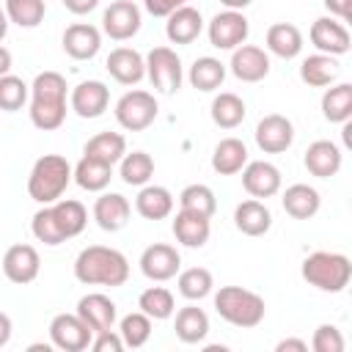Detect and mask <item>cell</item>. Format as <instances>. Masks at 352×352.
<instances>
[{"label": "cell", "mask_w": 352, "mask_h": 352, "mask_svg": "<svg viewBox=\"0 0 352 352\" xmlns=\"http://www.w3.org/2000/svg\"><path fill=\"white\" fill-rule=\"evenodd\" d=\"M8 25H11V22H8V14H6V8L0 6V41H3L6 33H8Z\"/></svg>", "instance_id": "cell-55"}, {"label": "cell", "mask_w": 352, "mask_h": 352, "mask_svg": "<svg viewBox=\"0 0 352 352\" xmlns=\"http://www.w3.org/2000/svg\"><path fill=\"white\" fill-rule=\"evenodd\" d=\"M118 176L124 184L129 187H143L151 182L154 176V160L151 154L146 151H132V154H124L121 162H118Z\"/></svg>", "instance_id": "cell-38"}, {"label": "cell", "mask_w": 352, "mask_h": 352, "mask_svg": "<svg viewBox=\"0 0 352 352\" xmlns=\"http://www.w3.org/2000/svg\"><path fill=\"white\" fill-rule=\"evenodd\" d=\"M212 217L206 214H198V212H187V209H179L176 217H173V236L179 245L184 248H204L209 242V234H212Z\"/></svg>", "instance_id": "cell-23"}, {"label": "cell", "mask_w": 352, "mask_h": 352, "mask_svg": "<svg viewBox=\"0 0 352 352\" xmlns=\"http://www.w3.org/2000/svg\"><path fill=\"white\" fill-rule=\"evenodd\" d=\"M176 286H179V294L190 302L195 300H204L212 294L214 289V278L206 267H190V270H179V278H176Z\"/></svg>", "instance_id": "cell-39"}, {"label": "cell", "mask_w": 352, "mask_h": 352, "mask_svg": "<svg viewBox=\"0 0 352 352\" xmlns=\"http://www.w3.org/2000/svg\"><path fill=\"white\" fill-rule=\"evenodd\" d=\"M38 270H41V256L33 245L16 242L3 253V275L16 286L33 283L38 278Z\"/></svg>", "instance_id": "cell-12"}, {"label": "cell", "mask_w": 352, "mask_h": 352, "mask_svg": "<svg viewBox=\"0 0 352 352\" xmlns=\"http://www.w3.org/2000/svg\"><path fill=\"white\" fill-rule=\"evenodd\" d=\"M182 6H187V0H143V8L151 16H168Z\"/></svg>", "instance_id": "cell-48"}, {"label": "cell", "mask_w": 352, "mask_h": 352, "mask_svg": "<svg viewBox=\"0 0 352 352\" xmlns=\"http://www.w3.org/2000/svg\"><path fill=\"white\" fill-rule=\"evenodd\" d=\"M280 204H283V209H286L289 217H294V220H311L319 212L322 198H319L316 187L300 182V184H292V187L283 190Z\"/></svg>", "instance_id": "cell-27"}, {"label": "cell", "mask_w": 352, "mask_h": 352, "mask_svg": "<svg viewBox=\"0 0 352 352\" xmlns=\"http://www.w3.org/2000/svg\"><path fill=\"white\" fill-rule=\"evenodd\" d=\"M275 349L278 352H308V344L302 338H283V341H278Z\"/></svg>", "instance_id": "cell-51"}, {"label": "cell", "mask_w": 352, "mask_h": 352, "mask_svg": "<svg viewBox=\"0 0 352 352\" xmlns=\"http://www.w3.org/2000/svg\"><path fill=\"white\" fill-rule=\"evenodd\" d=\"M82 154L94 157V160H102L107 165H118L121 157L126 154V138L121 132H99L85 143Z\"/></svg>", "instance_id": "cell-36"}, {"label": "cell", "mask_w": 352, "mask_h": 352, "mask_svg": "<svg viewBox=\"0 0 352 352\" xmlns=\"http://www.w3.org/2000/svg\"><path fill=\"white\" fill-rule=\"evenodd\" d=\"M179 270H182V256L168 242H154L140 253V272L154 283H165L176 278Z\"/></svg>", "instance_id": "cell-11"}, {"label": "cell", "mask_w": 352, "mask_h": 352, "mask_svg": "<svg viewBox=\"0 0 352 352\" xmlns=\"http://www.w3.org/2000/svg\"><path fill=\"white\" fill-rule=\"evenodd\" d=\"M66 77L60 72H38L30 85V121L41 132H52L66 121Z\"/></svg>", "instance_id": "cell-2"}, {"label": "cell", "mask_w": 352, "mask_h": 352, "mask_svg": "<svg viewBox=\"0 0 352 352\" xmlns=\"http://www.w3.org/2000/svg\"><path fill=\"white\" fill-rule=\"evenodd\" d=\"M253 135H256V146L264 154H283L294 143V124L280 113H270L256 124Z\"/></svg>", "instance_id": "cell-14"}, {"label": "cell", "mask_w": 352, "mask_h": 352, "mask_svg": "<svg viewBox=\"0 0 352 352\" xmlns=\"http://www.w3.org/2000/svg\"><path fill=\"white\" fill-rule=\"evenodd\" d=\"M30 231H33V236H36L38 242H44V245H50V248H55V245L66 242V236L60 234L58 220H55V214H52V206H50V204H44V206L33 214Z\"/></svg>", "instance_id": "cell-45"}, {"label": "cell", "mask_w": 352, "mask_h": 352, "mask_svg": "<svg viewBox=\"0 0 352 352\" xmlns=\"http://www.w3.org/2000/svg\"><path fill=\"white\" fill-rule=\"evenodd\" d=\"M118 336L124 341V346L129 349H140L148 338H151V319L143 311H132L118 322Z\"/></svg>", "instance_id": "cell-42"}, {"label": "cell", "mask_w": 352, "mask_h": 352, "mask_svg": "<svg viewBox=\"0 0 352 352\" xmlns=\"http://www.w3.org/2000/svg\"><path fill=\"white\" fill-rule=\"evenodd\" d=\"M72 182V165L60 154H44L33 162L28 176V195L36 204H55Z\"/></svg>", "instance_id": "cell-4"}, {"label": "cell", "mask_w": 352, "mask_h": 352, "mask_svg": "<svg viewBox=\"0 0 352 352\" xmlns=\"http://www.w3.org/2000/svg\"><path fill=\"white\" fill-rule=\"evenodd\" d=\"M143 25L140 8L132 0H113L104 14H102V30L104 36H110L113 41H126L132 38Z\"/></svg>", "instance_id": "cell-10"}, {"label": "cell", "mask_w": 352, "mask_h": 352, "mask_svg": "<svg viewBox=\"0 0 352 352\" xmlns=\"http://www.w3.org/2000/svg\"><path fill=\"white\" fill-rule=\"evenodd\" d=\"M28 96H30V85H28L22 77H16V74H11V72L0 77V110L16 113V110L25 107Z\"/></svg>", "instance_id": "cell-44"}, {"label": "cell", "mask_w": 352, "mask_h": 352, "mask_svg": "<svg viewBox=\"0 0 352 352\" xmlns=\"http://www.w3.org/2000/svg\"><path fill=\"white\" fill-rule=\"evenodd\" d=\"M11 63H14V60H11V52H8L6 47H0V77L11 72Z\"/></svg>", "instance_id": "cell-53"}, {"label": "cell", "mask_w": 352, "mask_h": 352, "mask_svg": "<svg viewBox=\"0 0 352 352\" xmlns=\"http://www.w3.org/2000/svg\"><path fill=\"white\" fill-rule=\"evenodd\" d=\"M11 333H14V324H11V316L0 311V346H6L11 341Z\"/></svg>", "instance_id": "cell-52"}, {"label": "cell", "mask_w": 352, "mask_h": 352, "mask_svg": "<svg viewBox=\"0 0 352 352\" xmlns=\"http://www.w3.org/2000/svg\"><path fill=\"white\" fill-rule=\"evenodd\" d=\"M107 74L121 85H138L146 77V58L132 47H116L110 50L104 60Z\"/></svg>", "instance_id": "cell-18"}, {"label": "cell", "mask_w": 352, "mask_h": 352, "mask_svg": "<svg viewBox=\"0 0 352 352\" xmlns=\"http://www.w3.org/2000/svg\"><path fill=\"white\" fill-rule=\"evenodd\" d=\"M146 77L154 85L157 94H176L182 88L184 80V69H182V58L176 55V50L170 47H154L146 55Z\"/></svg>", "instance_id": "cell-6"}, {"label": "cell", "mask_w": 352, "mask_h": 352, "mask_svg": "<svg viewBox=\"0 0 352 352\" xmlns=\"http://www.w3.org/2000/svg\"><path fill=\"white\" fill-rule=\"evenodd\" d=\"M63 52L74 60H91L102 50V30L88 22H74L63 30Z\"/></svg>", "instance_id": "cell-17"}, {"label": "cell", "mask_w": 352, "mask_h": 352, "mask_svg": "<svg viewBox=\"0 0 352 352\" xmlns=\"http://www.w3.org/2000/svg\"><path fill=\"white\" fill-rule=\"evenodd\" d=\"M234 226L245 236H264L272 228V212L258 198H248L234 209Z\"/></svg>", "instance_id": "cell-25"}, {"label": "cell", "mask_w": 352, "mask_h": 352, "mask_svg": "<svg viewBox=\"0 0 352 352\" xmlns=\"http://www.w3.org/2000/svg\"><path fill=\"white\" fill-rule=\"evenodd\" d=\"M74 314H77L94 333L110 330V327L116 324V319H118V308H116V302H113L107 294H102V292H91V294L80 297Z\"/></svg>", "instance_id": "cell-20"}, {"label": "cell", "mask_w": 352, "mask_h": 352, "mask_svg": "<svg viewBox=\"0 0 352 352\" xmlns=\"http://www.w3.org/2000/svg\"><path fill=\"white\" fill-rule=\"evenodd\" d=\"M242 187L253 198H272L280 192V170L267 160L245 162L242 168Z\"/></svg>", "instance_id": "cell-19"}, {"label": "cell", "mask_w": 352, "mask_h": 352, "mask_svg": "<svg viewBox=\"0 0 352 352\" xmlns=\"http://www.w3.org/2000/svg\"><path fill=\"white\" fill-rule=\"evenodd\" d=\"M302 278L319 289V292H330V294H338L349 286V278H352V261L344 256V253H330V250H316L311 256L302 258V267H300Z\"/></svg>", "instance_id": "cell-5"}, {"label": "cell", "mask_w": 352, "mask_h": 352, "mask_svg": "<svg viewBox=\"0 0 352 352\" xmlns=\"http://www.w3.org/2000/svg\"><path fill=\"white\" fill-rule=\"evenodd\" d=\"M138 308L151 319V322H162L170 319L176 311V300L165 286H148L146 292H140L138 297Z\"/></svg>", "instance_id": "cell-40"}, {"label": "cell", "mask_w": 352, "mask_h": 352, "mask_svg": "<svg viewBox=\"0 0 352 352\" xmlns=\"http://www.w3.org/2000/svg\"><path fill=\"white\" fill-rule=\"evenodd\" d=\"M179 209H187V212H198V214L212 217L217 212V198H214L212 187H206V184H187L179 192Z\"/></svg>", "instance_id": "cell-43"}, {"label": "cell", "mask_w": 352, "mask_h": 352, "mask_svg": "<svg viewBox=\"0 0 352 352\" xmlns=\"http://www.w3.org/2000/svg\"><path fill=\"white\" fill-rule=\"evenodd\" d=\"M248 33H250V22L242 11H217L206 28V36H209V44L214 50H236L239 44L248 41Z\"/></svg>", "instance_id": "cell-8"}, {"label": "cell", "mask_w": 352, "mask_h": 352, "mask_svg": "<svg viewBox=\"0 0 352 352\" xmlns=\"http://www.w3.org/2000/svg\"><path fill=\"white\" fill-rule=\"evenodd\" d=\"M336 77H338V60L333 55L316 52L300 63V80L311 88H327L336 82Z\"/></svg>", "instance_id": "cell-32"}, {"label": "cell", "mask_w": 352, "mask_h": 352, "mask_svg": "<svg viewBox=\"0 0 352 352\" xmlns=\"http://www.w3.org/2000/svg\"><path fill=\"white\" fill-rule=\"evenodd\" d=\"M72 179L77 182V187H82L88 192H102V190H107V184L113 179V165L82 154V160L72 168Z\"/></svg>", "instance_id": "cell-31"}, {"label": "cell", "mask_w": 352, "mask_h": 352, "mask_svg": "<svg viewBox=\"0 0 352 352\" xmlns=\"http://www.w3.org/2000/svg\"><path fill=\"white\" fill-rule=\"evenodd\" d=\"M209 113H212V121H214L220 129H236V126L245 121L248 107H245V102H242L236 94L223 91V94H217V96L212 99Z\"/></svg>", "instance_id": "cell-35"}, {"label": "cell", "mask_w": 352, "mask_h": 352, "mask_svg": "<svg viewBox=\"0 0 352 352\" xmlns=\"http://www.w3.org/2000/svg\"><path fill=\"white\" fill-rule=\"evenodd\" d=\"M214 311L223 322L234 324V327H258L267 316V302L261 294L242 289V286H220V292L214 294Z\"/></svg>", "instance_id": "cell-3"}, {"label": "cell", "mask_w": 352, "mask_h": 352, "mask_svg": "<svg viewBox=\"0 0 352 352\" xmlns=\"http://www.w3.org/2000/svg\"><path fill=\"white\" fill-rule=\"evenodd\" d=\"M129 214H132V206L129 201L121 195V192H104L94 201V220L102 231H121L126 223H129Z\"/></svg>", "instance_id": "cell-21"}, {"label": "cell", "mask_w": 352, "mask_h": 352, "mask_svg": "<svg viewBox=\"0 0 352 352\" xmlns=\"http://www.w3.org/2000/svg\"><path fill=\"white\" fill-rule=\"evenodd\" d=\"M157 99L148 91H126L118 102H116V121L126 129V132H143L154 124L157 118Z\"/></svg>", "instance_id": "cell-7"}, {"label": "cell", "mask_w": 352, "mask_h": 352, "mask_svg": "<svg viewBox=\"0 0 352 352\" xmlns=\"http://www.w3.org/2000/svg\"><path fill=\"white\" fill-rule=\"evenodd\" d=\"M248 162V146L239 138H223L212 151V168L220 176H234Z\"/></svg>", "instance_id": "cell-30"}, {"label": "cell", "mask_w": 352, "mask_h": 352, "mask_svg": "<svg viewBox=\"0 0 352 352\" xmlns=\"http://www.w3.org/2000/svg\"><path fill=\"white\" fill-rule=\"evenodd\" d=\"M135 209L146 220H165L173 212V195L162 184H143L135 198Z\"/></svg>", "instance_id": "cell-28"}, {"label": "cell", "mask_w": 352, "mask_h": 352, "mask_svg": "<svg viewBox=\"0 0 352 352\" xmlns=\"http://www.w3.org/2000/svg\"><path fill=\"white\" fill-rule=\"evenodd\" d=\"M314 352H344V336L336 324H319L311 338Z\"/></svg>", "instance_id": "cell-46"}, {"label": "cell", "mask_w": 352, "mask_h": 352, "mask_svg": "<svg viewBox=\"0 0 352 352\" xmlns=\"http://www.w3.org/2000/svg\"><path fill=\"white\" fill-rule=\"evenodd\" d=\"M308 38H311V44L319 52L333 55V58L346 55L349 52V44H352L346 25L341 19H336V16H319V19H314V25L308 30Z\"/></svg>", "instance_id": "cell-13"}, {"label": "cell", "mask_w": 352, "mask_h": 352, "mask_svg": "<svg viewBox=\"0 0 352 352\" xmlns=\"http://www.w3.org/2000/svg\"><path fill=\"white\" fill-rule=\"evenodd\" d=\"M69 104L80 118H99L110 104V88L102 80H82L72 88Z\"/></svg>", "instance_id": "cell-15"}, {"label": "cell", "mask_w": 352, "mask_h": 352, "mask_svg": "<svg viewBox=\"0 0 352 352\" xmlns=\"http://www.w3.org/2000/svg\"><path fill=\"white\" fill-rule=\"evenodd\" d=\"M264 41H267V50L272 55L283 58V60H292V58H297L302 52V33L292 22H275V25H270Z\"/></svg>", "instance_id": "cell-26"}, {"label": "cell", "mask_w": 352, "mask_h": 352, "mask_svg": "<svg viewBox=\"0 0 352 352\" xmlns=\"http://www.w3.org/2000/svg\"><path fill=\"white\" fill-rule=\"evenodd\" d=\"M231 74L242 82H261L270 74V55L256 44H239L231 50Z\"/></svg>", "instance_id": "cell-16"}, {"label": "cell", "mask_w": 352, "mask_h": 352, "mask_svg": "<svg viewBox=\"0 0 352 352\" xmlns=\"http://www.w3.org/2000/svg\"><path fill=\"white\" fill-rule=\"evenodd\" d=\"M226 80V63H220L217 58L212 55H204V58H195L192 66H190V85L209 94V91H217Z\"/></svg>", "instance_id": "cell-37"}, {"label": "cell", "mask_w": 352, "mask_h": 352, "mask_svg": "<svg viewBox=\"0 0 352 352\" xmlns=\"http://www.w3.org/2000/svg\"><path fill=\"white\" fill-rule=\"evenodd\" d=\"M91 349L94 352H121L124 349V341L118 336V330H102V333H94V341H91Z\"/></svg>", "instance_id": "cell-47"}, {"label": "cell", "mask_w": 352, "mask_h": 352, "mask_svg": "<svg viewBox=\"0 0 352 352\" xmlns=\"http://www.w3.org/2000/svg\"><path fill=\"white\" fill-rule=\"evenodd\" d=\"M165 36L170 44H192L204 30V16L192 6H182L165 16Z\"/></svg>", "instance_id": "cell-24"}, {"label": "cell", "mask_w": 352, "mask_h": 352, "mask_svg": "<svg viewBox=\"0 0 352 352\" xmlns=\"http://www.w3.org/2000/svg\"><path fill=\"white\" fill-rule=\"evenodd\" d=\"M74 278L85 286H124L129 280V261L121 250L107 245H88L74 258Z\"/></svg>", "instance_id": "cell-1"}, {"label": "cell", "mask_w": 352, "mask_h": 352, "mask_svg": "<svg viewBox=\"0 0 352 352\" xmlns=\"http://www.w3.org/2000/svg\"><path fill=\"white\" fill-rule=\"evenodd\" d=\"M50 341L63 352H82L94 341V330L77 314H58L50 322Z\"/></svg>", "instance_id": "cell-9"}, {"label": "cell", "mask_w": 352, "mask_h": 352, "mask_svg": "<svg viewBox=\"0 0 352 352\" xmlns=\"http://www.w3.org/2000/svg\"><path fill=\"white\" fill-rule=\"evenodd\" d=\"M96 6H99V0H63V8H66V11H72L74 16L91 14Z\"/></svg>", "instance_id": "cell-50"}, {"label": "cell", "mask_w": 352, "mask_h": 352, "mask_svg": "<svg viewBox=\"0 0 352 352\" xmlns=\"http://www.w3.org/2000/svg\"><path fill=\"white\" fill-rule=\"evenodd\" d=\"M305 170L316 179H330L341 170V162H344V154L341 148L333 143V140H314L308 148H305Z\"/></svg>", "instance_id": "cell-22"}, {"label": "cell", "mask_w": 352, "mask_h": 352, "mask_svg": "<svg viewBox=\"0 0 352 352\" xmlns=\"http://www.w3.org/2000/svg\"><path fill=\"white\" fill-rule=\"evenodd\" d=\"M226 8H231V11H242V8H248L253 0H220Z\"/></svg>", "instance_id": "cell-54"}, {"label": "cell", "mask_w": 352, "mask_h": 352, "mask_svg": "<svg viewBox=\"0 0 352 352\" xmlns=\"http://www.w3.org/2000/svg\"><path fill=\"white\" fill-rule=\"evenodd\" d=\"M173 330H176V338L184 341V344H201L206 336H209V316L204 308L198 305H184L176 311V319H173Z\"/></svg>", "instance_id": "cell-29"}, {"label": "cell", "mask_w": 352, "mask_h": 352, "mask_svg": "<svg viewBox=\"0 0 352 352\" xmlns=\"http://www.w3.org/2000/svg\"><path fill=\"white\" fill-rule=\"evenodd\" d=\"M322 116L330 124H346L352 118V85L336 82L322 94Z\"/></svg>", "instance_id": "cell-34"}, {"label": "cell", "mask_w": 352, "mask_h": 352, "mask_svg": "<svg viewBox=\"0 0 352 352\" xmlns=\"http://www.w3.org/2000/svg\"><path fill=\"white\" fill-rule=\"evenodd\" d=\"M322 3H324V8H327L336 19H341V22H346V19H349L352 0H322Z\"/></svg>", "instance_id": "cell-49"}, {"label": "cell", "mask_w": 352, "mask_h": 352, "mask_svg": "<svg viewBox=\"0 0 352 352\" xmlns=\"http://www.w3.org/2000/svg\"><path fill=\"white\" fill-rule=\"evenodd\" d=\"M50 206H52V214L58 220V228H60V234L66 239L80 236L85 231V226H88V209L80 201H74V198H58Z\"/></svg>", "instance_id": "cell-33"}, {"label": "cell", "mask_w": 352, "mask_h": 352, "mask_svg": "<svg viewBox=\"0 0 352 352\" xmlns=\"http://www.w3.org/2000/svg\"><path fill=\"white\" fill-rule=\"evenodd\" d=\"M6 14H8V22L19 25V28H38L44 22V14H47V3L44 0H6Z\"/></svg>", "instance_id": "cell-41"}]
</instances>
